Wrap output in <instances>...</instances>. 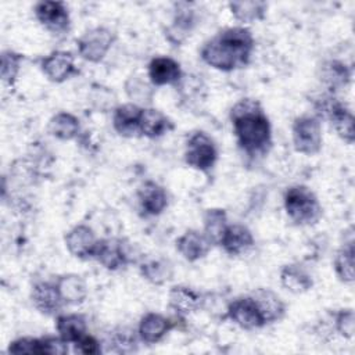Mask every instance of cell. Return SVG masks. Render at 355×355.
Wrapping results in <instances>:
<instances>
[{
	"label": "cell",
	"instance_id": "6da1fadb",
	"mask_svg": "<svg viewBox=\"0 0 355 355\" xmlns=\"http://www.w3.org/2000/svg\"><path fill=\"white\" fill-rule=\"evenodd\" d=\"M254 44L255 42L250 29L232 26L209 39L202 46L200 55L207 65L218 71L230 72L250 62Z\"/></svg>",
	"mask_w": 355,
	"mask_h": 355
},
{
	"label": "cell",
	"instance_id": "7a4b0ae2",
	"mask_svg": "<svg viewBox=\"0 0 355 355\" xmlns=\"http://www.w3.org/2000/svg\"><path fill=\"white\" fill-rule=\"evenodd\" d=\"M230 121L239 146L248 154L257 155L272 143V128L259 101L243 98L230 110Z\"/></svg>",
	"mask_w": 355,
	"mask_h": 355
},
{
	"label": "cell",
	"instance_id": "3957f363",
	"mask_svg": "<svg viewBox=\"0 0 355 355\" xmlns=\"http://www.w3.org/2000/svg\"><path fill=\"white\" fill-rule=\"evenodd\" d=\"M284 209L297 225H313L322 216V207L315 193L302 184L291 186L286 190Z\"/></svg>",
	"mask_w": 355,
	"mask_h": 355
},
{
	"label": "cell",
	"instance_id": "277c9868",
	"mask_svg": "<svg viewBox=\"0 0 355 355\" xmlns=\"http://www.w3.org/2000/svg\"><path fill=\"white\" fill-rule=\"evenodd\" d=\"M315 111L319 119H327L337 135L348 144L354 143V116L345 104L338 101L333 94H322L315 100Z\"/></svg>",
	"mask_w": 355,
	"mask_h": 355
},
{
	"label": "cell",
	"instance_id": "5b68a950",
	"mask_svg": "<svg viewBox=\"0 0 355 355\" xmlns=\"http://www.w3.org/2000/svg\"><path fill=\"white\" fill-rule=\"evenodd\" d=\"M294 148L305 155L318 154L322 148V125L316 115H301L291 126Z\"/></svg>",
	"mask_w": 355,
	"mask_h": 355
},
{
	"label": "cell",
	"instance_id": "8992f818",
	"mask_svg": "<svg viewBox=\"0 0 355 355\" xmlns=\"http://www.w3.org/2000/svg\"><path fill=\"white\" fill-rule=\"evenodd\" d=\"M216 159L218 148L215 146V141L205 132H194L186 143V164L197 171L207 172L215 165Z\"/></svg>",
	"mask_w": 355,
	"mask_h": 355
},
{
	"label": "cell",
	"instance_id": "52a82bcc",
	"mask_svg": "<svg viewBox=\"0 0 355 355\" xmlns=\"http://www.w3.org/2000/svg\"><path fill=\"white\" fill-rule=\"evenodd\" d=\"M115 42V35L105 26H96L86 31L78 40L79 55L89 62H100Z\"/></svg>",
	"mask_w": 355,
	"mask_h": 355
},
{
	"label": "cell",
	"instance_id": "ba28073f",
	"mask_svg": "<svg viewBox=\"0 0 355 355\" xmlns=\"http://www.w3.org/2000/svg\"><path fill=\"white\" fill-rule=\"evenodd\" d=\"M227 318L244 330H254L266 324L255 300L250 295L239 297L229 302L226 308Z\"/></svg>",
	"mask_w": 355,
	"mask_h": 355
},
{
	"label": "cell",
	"instance_id": "9c48e42d",
	"mask_svg": "<svg viewBox=\"0 0 355 355\" xmlns=\"http://www.w3.org/2000/svg\"><path fill=\"white\" fill-rule=\"evenodd\" d=\"M35 17L47 31L65 33L69 31L71 18L62 1H39L35 4Z\"/></svg>",
	"mask_w": 355,
	"mask_h": 355
},
{
	"label": "cell",
	"instance_id": "30bf717a",
	"mask_svg": "<svg viewBox=\"0 0 355 355\" xmlns=\"http://www.w3.org/2000/svg\"><path fill=\"white\" fill-rule=\"evenodd\" d=\"M93 259L108 270H118L129 263V250L125 240L110 237L98 240Z\"/></svg>",
	"mask_w": 355,
	"mask_h": 355
},
{
	"label": "cell",
	"instance_id": "8fae6325",
	"mask_svg": "<svg viewBox=\"0 0 355 355\" xmlns=\"http://www.w3.org/2000/svg\"><path fill=\"white\" fill-rule=\"evenodd\" d=\"M40 68L44 76L54 83H62L79 72L75 67L73 55L64 50H55L46 55L40 62Z\"/></svg>",
	"mask_w": 355,
	"mask_h": 355
},
{
	"label": "cell",
	"instance_id": "7c38bea8",
	"mask_svg": "<svg viewBox=\"0 0 355 355\" xmlns=\"http://www.w3.org/2000/svg\"><path fill=\"white\" fill-rule=\"evenodd\" d=\"M65 247L69 254L79 259H90L94 255L98 239L87 225H76L65 234Z\"/></svg>",
	"mask_w": 355,
	"mask_h": 355
},
{
	"label": "cell",
	"instance_id": "4fadbf2b",
	"mask_svg": "<svg viewBox=\"0 0 355 355\" xmlns=\"http://www.w3.org/2000/svg\"><path fill=\"white\" fill-rule=\"evenodd\" d=\"M31 300L33 306L43 315L57 316L64 305L55 283L37 282L31 290Z\"/></svg>",
	"mask_w": 355,
	"mask_h": 355
},
{
	"label": "cell",
	"instance_id": "5bb4252c",
	"mask_svg": "<svg viewBox=\"0 0 355 355\" xmlns=\"http://www.w3.org/2000/svg\"><path fill=\"white\" fill-rule=\"evenodd\" d=\"M147 72L150 83L153 86L178 85L183 78L180 64L166 55L154 57L148 64Z\"/></svg>",
	"mask_w": 355,
	"mask_h": 355
},
{
	"label": "cell",
	"instance_id": "9a60e30c",
	"mask_svg": "<svg viewBox=\"0 0 355 355\" xmlns=\"http://www.w3.org/2000/svg\"><path fill=\"white\" fill-rule=\"evenodd\" d=\"M143 107L135 103L121 104L114 110L112 126L115 132L123 137H136L140 135Z\"/></svg>",
	"mask_w": 355,
	"mask_h": 355
},
{
	"label": "cell",
	"instance_id": "2e32d148",
	"mask_svg": "<svg viewBox=\"0 0 355 355\" xmlns=\"http://www.w3.org/2000/svg\"><path fill=\"white\" fill-rule=\"evenodd\" d=\"M255 240L251 233V230L240 223L227 225L222 239L219 241V245L223 248V251L232 257L243 255L247 252L252 245Z\"/></svg>",
	"mask_w": 355,
	"mask_h": 355
},
{
	"label": "cell",
	"instance_id": "e0dca14e",
	"mask_svg": "<svg viewBox=\"0 0 355 355\" xmlns=\"http://www.w3.org/2000/svg\"><path fill=\"white\" fill-rule=\"evenodd\" d=\"M194 10L187 3H179L176 4L175 17L172 24L165 29V39L173 44L180 46L186 40V37L190 35L193 26H194Z\"/></svg>",
	"mask_w": 355,
	"mask_h": 355
},
{
	"label": "cell",
	"instance_id": "ac0fdd59",
	"mask_svg": "<svg viewBox=\"0 0 355 355\" xmlns=\"http://www.w3.org/2000/svg\"><path fill=\"white\" fill-rule=\"evenodd\" d=\"M169 308L178 316H187L194 311L202 308L205 300L204 297L187 286H173L168 293Z\"/></svg>",
	"mask_w": 355,
	"mask_h": 355
},
{
	"label": "cell",
	"instance_id": "d6986e66",
	"mask_svg": "<svg viewBox=\"0 0 355 355\" xmlns=\"http://www.w3.org/2000/svg\"><path fill=\"white\" fill-rule=\"evenodd\" d=\"M211 247L212 244L205 234L193 229L184 232L176 239V250L189 262H196L204 258L209 252Z\"/></svg>",
	"mask_w": 355,
	"mask_h": 355
},
{
	"label": "cell",
	"instance_id": "ffe728a7",
	"mask_svg": "<svg viewBox=\"0 0 355 355\" xmlns=\"http://www.w3.org/2000/svg\"><path fill=\"white\" fill-rule=\"evenodd\" d=\"M173 326L172 320L166 316L157 312H148L140 319L137 334L141 341L154 344L161 341L173 329Z\"/></svg>",
	"mask_w": 355,
	"mask_h": 355
},
{
	"label": "cell",
	"instance_id": "44dd1931",
	"mask_svg": "<svg viewBox=\"0 0 355 355\" xmlns=\"http://www.w3.org/2000/svg\"><path fill=\"white\" fill-rule=\"evenodd\" d=\"M319 79L322 85L329 90V93L338 92L344 89L351 80L349 67L338 60H327L320 67Z\"/></svg>",
	"mask_w": 355,
	"mask_h": 355
},
{
	"label": "cell",
	"instance_id": "7402d4cb",
	"mask_svg": "<svg viewBox=\"0 0 355 355\" xmlns=\"http://www.w3.org/2000/svg\"><path fill=\"white\" fill-rule=\"evenodd\" d=\"M139 202L141 209L144 211L146 215L150 216H157L165 211L168 207V194L162 186H159L155 182H146L139 193Z\"/></svg>",
	"mask_w": 355,
	"mask_h": 355
},
{
	"label": "cell",
	"instance_id": "603a6c76",
	"mask_svg": "<svg viewBox=\"0 0 355 355\" xmlns=\"http://www.w3.org/2000/svg\"><path fill=\"white\" fill-rule=\"evenodd\" d=\"M55 286L64 304L67 305H79L87 297L86 282L79 275L68 273L58 276Z\"/></svg>",
	"mask_w": 355,
	"mask_h": 355
},
{
	"label": "cell",
	"instance_id": "cb8c5ba5",
	"mask_svg": "<svg viewBox=\"0 0 355 355\" xmlns=\"http://www.w3.org/2000/svg\"><path fill=\"white\" fill-rule=\"evenodd\" d=\"M251 297L255 300L266 324L280 320L284 316L286 305L282 298L269 288H258L251 293Z\"/></svg>",
	"mask_w": 355,
	"mask_h": 355
},
{
	"label": "cell",
	"instance_id": "d4e9b609",
	"mask_svg": "<svg viewBox=\"0 0 355 355\" xmlns=\"http://www.w3.org/2000/svg\"><path fill=\"white\" fill-rule=\"evenodd\" d=\"M80 130V123L79 119L67 111H61L54 114L47 123V132L50 136L67 141V140H73L78 137Z\"/></svg>",
	"mask_w": 355,
	"mask_h": 355
},
{
	"label": "cell",
	"instance_id": "484cf974",
	"mask_svg": "<svg viewBox=\"0 0 355 355\" xmlns=\"http://www.w3.org/2000/svg\"><path fill=\"white\" fill-rule=\"evenodd\" d=\"M55 330L58 336L68 344L78 343L85 334H87L86 319L78 313L57 315Z\"/></svg>",
	"mask_w": 355,
	"mask_h": 355
},
{
	"label": "cell",
	"instance_id": "4316f807",
	"mask_svg": "<svg viewBox=\"0 0 355 355\" xmlns=\"http://www.w3.org/2000/svg\"><path fill=\"white\" fill-rule=\"evenodd\" d=\"M173 129L171 119L155 108H143L140 121V135L148 139H158Z\"/></svg>",
	"mask_w": 355,
	"mask_h": 355
},
{
	"label": "cell",
	"instance_id": "83f0119b",
	"mask_svg": "<svg viewBox=\"0 0 355 355\" xmlns=\"http://www.w3.org/2000/svg\"><path fill=\"white\" fill-rule=\"evenodd\" d=\"M282 286L293 294H302L312 288L313 280L311 275L300 265H284L280 270Z\"/></svg>",
	"mask_w": 355,
	"mask_h": 355
},
{
	"label": "cell",
	"instance_id": "f1b7e54d",
	"mask_svg": "<svg viewBox=\"0 0 355 355\" xmlns=\"http://www.w3.org/2000/svg\"><path fill=\"white\" fill-rule=\"evenodd\" d=\"M140 273L151 284L161 286L173 277V266L166 258H150L140 263Z\"/></svg>",
	"mask_w": 355,
	"mask_h": 355
},
{
	"label": "cell",
	"instance_id": "f546056e",
	"mask_svg": "<svg viewBox=\"0 0 355 355\" xmlns=\"http://www.w3.org/2000/svg\"><path fill=\"white\" fill-rule=\"evenodd\" d=\"M232 15L243 24H252L265 18L268 4L259 0L251 1H230L227 4Z\"/></svg>",
	"mask_w": 355,
	"mask_h": 355
},
{
	"label": "cell",
	"instance_id": "4dcf8cb0",
	"mask_svg": "<svg viewBox=\"0 0 355 355\" xmlns=\"http://www.w3.org/2000/svg\"><path fill=\"white\" fill-rule=\"evenodd\" d=\"M202 220H204L202 233L205 234V237L209 240L212 245L214 244L219 245L222 234L226 226L229 225L226 211L222 208H209L205 211Z\"/></svg>",
	"mask_w": 355,
	"mask_h": 355
},
{
	"label": "cell",
	"instance_id": "1f68e13d",
	"mask_svg": "<svg viewBox=\"0 0 355 355\" xmlns=\"http://www.w3.org/2000/svg\"><path fill=\"white\" fill-rule=\"evenodd\" d=\"M334 270L338 279L344 283L354 282V243H345L336 254Z\"/></svg>",
	"mask_w": 355,
	"mask_h": 355
},
{
	"label": "cell",
	"instance_id": "d6a6232c",
	"mask_svg": "<svg viewBox=\"0 0 355 355\" xmlns=\"http://www.w3.org/2000/svg\"><path fill=\"white\" fill-rule=\"evenodd\" d=\"M125 92L128 97L132 100V103L140 105V104H148L153 98V87L147 82H144L140 76H130L125 82Z\"/></svg>",
	"mask_w": 355,
	"mask_h": 355
},
{
	"label": "cell",
	"instance_id": "836d02e7",
	"mask_svg": "<svg viewBox=\"0 0 355 355\" xmlns=\"http://www.w3.org/2000/svg\"><path fill=\"white\" fill-rule=\"evenodd\" d=\"M24 60V55L19 53H15L12 50H4L1 53V67H0V75H1V80L8 85L12 86L17 80L19 68H21V62Z\"/></svg>",
	"mask_w": 355,
	"mask_h": 355
},
{
	"label": "cell",
	"instance_id": "e575fe53",
	"mask_svg": "<svg viewBox=\"0 0 355 355\" xmlns=\"http://www.w3.org/2000/svg\"><path fill=\"white\" fill-rule=\"evenodd\" d=\"M10 354H44V340L33 337H21L10 343Z\"/></svg>",
	"mask_w": 355,
	"mask_h": 355
},
{
	"label": "cell",
	"instance_id": "d590c367",
	"mask_svg": "<svg viewBox=\"0 0 355 355\" xmlns=\"http://www.w3.org/2000/svg\"><path fill=\"white\" fill-rule=\"evenodd\" d=\"M334 327L337 333L345 338H352L355 331V318L352 309H341L334 316Z\"/></svg>",
	"mask_w": 355,
	"mask_h": 355
},
{
	"label": "cell",
	"instance_id": "8d00e7d4",
	"mask_svg": "<svg viewBox=\"0 0 355 355\" xmlns=\"http://www.w3.org/2000/svg\"><path fill=\"white\" fill-rule=\"evenodd\" d=\"M112 344L118 352H130L135 349L136 338L130 330H119L112 334Z\"/></svg>",
	"mask_w": 355,
	"mask_h": 355
},
{
	"label": "cell",
	"instance_id": "74e56055",
	"mask_svg": "<svg viewBox=\"0 0 355 355\" xmlns=\"http://www.w3.org/2000/svg\"><path fill=\"white\" fill-rule=\"evenodd\" d=\"M75 348L78 352L86 355H96L101 352L100 343L90 334H85L78 343H75Z\"/></svg>",
	"mask_w": 355,
	"mask_h": 355
}]
</instances>
